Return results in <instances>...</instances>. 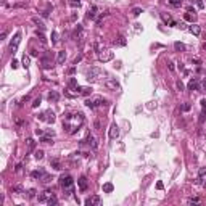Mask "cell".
<instances>
[{
    "label": "cell",
    "instance_id": "44dd1931",
    "mask_svg": "<svg viewBox=\"0 0 206 206\" xmlns=\"http://www.w3.org/2000/svg\"><path fill=\"white\" fill-rule=\"evenodd\" d=\"M114 190V185L111 184V182H106V184H103V193H111Z\"/></svg>",
    "mask_w": 206,
    "mask_h": 206
},
{
    "label": "cell",
    "instance_id": "94428289",
    "mask_svg": "<svg viewBox=\"0 0 206 206\" xmlns=\"http://www.w3.org/2000/svg\"><path fill=\"white\" fill-rule=\"evenodd\" d=\"M203 187H205V188H206V182H203Z\"/></svg>",
    "mask_w": 206,
    "mask_h": 206
},
{
    "label": "cell",
    "instance_id": "b9f144b4",
    "mask_svg": "<svg viewBox=\"0 0 206 206\" xmlns=\"http://www.w3.org/2000/svg\"><path fill=\"white\" fill-rule=\"evenodd\" d=\"M184 18L187 19V21H193V19H195V16H192L190 13H185V15H184Z\"/></svg>",
    "mask_w": 206,
    "mask_h": 206
},
{
    "label": "cell",
    "instance_id": "d6a6232c",
    "mask_svg": "<svg viewBox=\"0 0 206 206\" xmlns=\"http://www.w3.org/2000/svg\"><path fill=\"white\" fill-rule=\"evenodd\" d=\"M140 13H143V10L140 8V7H135V8H132V15H134V16H139Z\"/></svg>",
    "mask_w": 206,
    "mask_h": 206
},
{
    "label": "cell",
    "instance_id": "1f68e13d",
    "mask_svg": "<svg viewBox=\"0 0 206 206\" xmlns=\"http://www.w3.org/2000/svg\"><path fill=\"white\" fill-rule=\"evenodd\" d=\"M36 36L39 37V39H40V40H42L44 44L47 42V39H45V36H44V32H42V31H39V29H37V31H36Z\"/></svg>",
    "mask_w": 206,
    "mask_h": 206
},
{
    "label": "cell",
    "instance_id": "30bf717a",
    "mask_svg": "<svg viewBox=\"0 0 206 206\" xmlns=\"http://www.w3.org/2000/svg\"><path fill=\"white\" fill-rule=\"evenodd\" d=\"M188 90H200V79L198 77H193L192 81L188 82Z\"/></svg>",
    "mask_w": 206,
    "mask_h": 206
},
{
    "label": "cell",
    "instance_id": "74e56055",
    "mask_svg": "<svg viewBox=\"0 0 206 206\" xmlns=\"http://www.w3.org/2000/svg\"><path fill=\"white\" fill-rule=\"evenodd\" d=\"M200 198H188V205H198Z\"/></svg>",
    "mask_w": 206,
    "mask_h": 206
},
{
    "label": "cell",
    "instance_id": "cb8c5ba5",
    "mask_svg": "<svg viewBox=\"0 0 206 206\" xmlns=\"http://www.w3.org/2000/svg\"><path fill=\"white\" fill-rule=\"evenodd\" d=\"M95 11H97V8H95V7H92V8L87 11L85 18H87V19H95Z\"/></svg>",
    "mask_w": 206,
    "mask_h": 206
},
{
    "label": "cell",
    "instance_id": "d4e9b609",
    "mask_svg": "<svg viewBox=\"0 0 206 206\" xmlns=\"http://www.w3.org/2000/svg\"><path fill=\"white\" fill-rule=\"evenodd\" d=\"M26 145H27V150H29V151H32V150L36 148V142H34V139H27V140H26Z\"/></svg>",
    "mask_w": 206,
    "mask_h": 206
},
{
    "label": "cell",
    "instance_id": "4316f807",
    "mask_svg": "<svg viewBox=\"0 0 206 206\" xmlns=\"http://www.w3.org/2000/svg\"><path fill=\"white\" fill-rule=\"evenodd\" d=\"M11 192H13V193H23V192H24V188H23V185L16 184V185H13V187H11Z\"/></svg>",
    "mask_w": 206,
    "mask_h": 206
},
{
    "label": "cell",
    "instance_id": "f5cc1de1",
    "mask_svg": "<svg viewBox=\"0 0 206 206\" xmlns=\"http://www.w3.org/2000/svg\"><path fill=\"white\" fill-rule=\"evenodd\" d=\"M21 168H23V164L19 163V164H16V168H15V171H16V172H19V171H21Z\"/></svg>",
    "mask_w": 206,
    "mask_h": 206
},
{
    "label": "cell",
    "instance_id": "11a10c76",
    "mask_svg": "<svg viewBox=\"0 0 206 206\" xmlns=\"http://www.w3.org/2000/svg\"><path fill=\"white\" fill-rule=\"evenodd\" d=\"M93 126H95V129H100V121H95Z\"/></svg>",
    "mask_w": 206,
    "mask_h": 206
},
{
    "label": "cell",
    "instance_id": "3957f363",
    "mask_svg": "<svg viewBox=\"0 0 206 206\" xmlns=\"http://www.w3.org/2000/svg\"><path fill=\"white\" fill-rule=\"evenodd\" d=\"M19 42H21V32L18 31V32L15 34V37L11 39V42H10V52H11V53H15V52H16Z\"/></svg>",
    "mask_w": 206,
    "mask_h": 206
},
{
    "label": "cell",
    "instance_id": "8d00e7d4",
    "mask_svg": "<svg viewBox=\"0 0 206 206\" xmlns=\"http://www.w3.org/2000/svg\"><path fill=\"white\" fill-rule=\"evenodd\" d=\"M176 87H177V90H180V92L185 89V85H184V82H182V81H177V82H176Z\"/></svg>",
    "mask_w": 206,
    "mask_h": 206
},
{
    "label": "cell",
    "instance_id": "91938a15",
    "mask_svg": "<svg viewBox=\"0 0 206 206\" xmlns=\"http://www.w3.org/2000/svg\"><path fill=\"white\" fill-rule=\"evenodd\" d=\"M203 48H205V50H206V42H205V44H203Z\"/></svg>",
    "mask_w": 206,
    "mask_h": 206
},
{
    "label": "cell",
    "instance_id": "d6986e66",
    "mask_svg": "<svg viewBox=\"0 0 206 206\" xmlns=\"http://www.w3.org/2000/svg\"><path fill=\"white\" fill-rule=\"evenodd\" d=\"M50 166H52L55 171H60V169H61V163H60V160H56V158L50 160Z\"/></svg>",
    "mask_w": 206,
    "mask_h": 206
},
{
    "label": "cell",
    "instance_id": "9c48e42d",
    "mask_svg": "<svg viewBox=\"0 0 206 206\" xmlns=\"http://www.w3.org/2000/svg\"><path fill=\"white\" fill-rule=\"evenodd\" d=\"M85 142H87V145H89L92 150H97L98 148V142H97V139L93 137V135H87V139H85Z\"/></svg>",
    "mask_w": 206,
    "mask_h": 206
},
{
    "label": "cell",
    "instance_id": "f6af8a7d",
    "mask_svg": "<svg viewBox=\"0 0 206 206\" xmlns=\"http://www.w3.org/2000/svg\"><path fill=\"white\" fill-rule=\"evenodd\" d=\"M69 5L71 7H81V0L79 2H69Z\"/></svg>",
    "mask_w": 206,
    "mask_h": 206
},
{
    "label": "cell",
    "instance_id": "c3c4849f",
    "mask_svg": "<svg viewBox=\"0 0 206 206\" xmlns=\"http://www.w3.org/2000/svg\"><path fill=\"white\" fill-rule=\"evenodd\" d=\"M36 135L42 137V135H44V130H42V129H36Z\"/></svg>",
    "mask_w": 206,
    "mask_h": 206
},
{
    "label": "cell",
    "instance_id": "e575fe53",
    "mask_svg": "<svg viewBox=\"0 0 206 206\" xmlns=\"http://www.w3.org/2000/svg\"><path fill=\"white\" fill-rule=\"evenodd\" d=\"M56 42H58V32L52 31V44H56Z\"/></svg>",
    "mask_w": 206,
    "mask_h": 206
},
{
    "label": "cell",
    "instance_id": "4dcf8cb0",
    "mask_svg": "<svg viewBox=\"0 0 206 206\" xmlns=\"http://www.w3.org/2000/svg\"><path fill=\"white\" fill-rule=\"evenodd\" d=\"M182 2H184V0H169V5L177 8V7H180V5H182Z\"/></svg>",
    "mask_w": 206,
    "mask_h": 206
},
{
    "label": "cell",
    "instance_id": "6125c7cd",
    "mask_svg": "<svg viewBox=\"0 0 206 206\" xmlns=\"http://www.w3.org/2000/svg\"><path fill=\"white\" fill-rule=\"evenodd\" d=\"M71 2H79V0H71Z\"/></svg>",
    "mask_w": 206,
    "mask_h": 206
},
{
    "label": "cell",
    "instance_id": "f35d334b",
    "mask_svg": "<svg viewBox=\"0 0 206 206\" xmlns=\"http://www.w3.org/2000/svg\"><path fill=\"white\" fill-rule=\"evenodd\" d=\"M190 108H192V105H190V103H184V105H182V106H180V109H182V111H188V109H190Z\"/></svg>",
    "mask_w": 206,
    "mask_h": 206
},
{
    "label": "cell",
    "instance_id": "f907efd6",
    "mask_svg": "<svg viewBox=\"0 0 206 206\" xmlns=\"http://www.w3.org/2000/svg\"><path fill=\"white\" fill-rule=\"evenodd\" d=\"M64 95H66V97H69V98H74V97H76V95H74V93H69V92H68V90H66V92H64Z\"/></svg>",
    "mask_w": 206,
    "mask_h": 206
},
{
    "label": "cell",
    "instance_id": "7a4b0ae2",
    "mask_svg": "<svg viewBox=\"0 0 206 206\" xmlns=\"http://www.w3.org/2000/svg\"><path fill=\"white\" fill-rule=\"evenodd\" d=\"M58 184L61 185V188H66V187L74 185V180H72L71 176H68V174H61V176H60V180H58Z\"/></svg>",
    "mask_w": 206,
    "mask_h": 206
},
{
    "label": "cell",
    "instance_id": "7402d4cb",
    "mask_svg": "<svg viewBox=\"0 0 206 206\" xmlns=\"http://www.w3.org/2000/svg\"><path fill=\"white\" fill-rule=\"evenodd\" d=\"M72 193H74V187H66V188H63V197L64 198H68V197H71Z\"/></svg>",
    "mask_w": 206,
    "mask_h": 206
},
{
    "label": "cell",
    "instance_id": "681fc988",
    "mask_svg": "<svg viewBox=\"0 0 206 206\" xmlns=\"http://www.w3.org/2000/svg\"><path fill=\"white\" fill-rule=\"evenodd\" d=\"M74 72H76V66H72V68H69V69H68V74H74Z\"/></svg>",
    "mask_w": 206,
    "mask_h": 206
},
{
    "label": "cell",
    "instance_id": "5b68a950",
    "mask_svg": "<svg viewBox=\"0 0 206 206\" xmlns=\"http://www.w3.org/2000/svg\"><path fill=\"white\" fill-rule=\"evenodd\" d=\"M87 206H98L101 203V197L100 195H92V197L85 198V201H84Z\"/></svg>",
    "mask_w": 206,
    "mask_h": 206
},
{
    "label": "cell",
    "instance_id": "7bdbcfd3",
    "mask_svg": "<svg viewBox=\"0 0 206 206\" xmlns=\"http://www.w3.org/2000/svg\"><path fill=\"white\" fill-rule=\"evenodd\" d=\"M197 7H198L200 10L205 8V3H203V0H197Z\"/></svg>",
    "mask_w": 206,
    "mask_h": 206
},
{
    "label": "cell",
    "instance_id": "60d3db41",
    "mask_svg": "<svg viewBox=\"0 0 206 206\" xmlns=\"http://www.w3.org/2000/svg\"><path fill=\"white\" fill-rule=\"evenodd\" d=\"M40 101H42V100H40V97H37V98L32 101V108H37L39 105H40Z\"/></svg>",
    "mask_w": 206,
    "mask_h": 206
},
{
    "label": "cell",
    "instance_id": "ac0fdd59",
    "mask_svg": "<svg viewBox=\"0 0 206 206\" xmlns=\"http://www.w3.org/2000/svg\"><path fill=\"white\" fill-rule=\"evenodd\" d=\"M47 98L50 100V101H58V100H60V93H58V92H55V90H52V92H48Z\"/></svg>",
    "mask_w": 206,
    "mask_h": 206
},
{
    "label": "cell",
    "instance_id": "4fadbf2b",
    "mask_svg": "<svg viewBox=\"0 0 206 206\" xmlns=\"http://www.w3.org/2000/svg\"><path fill=\"white\" fill-rule=\"evenodd\" d=\"M77 185H79V190H81V192H85V190H87V185H89V184H87V179H85V177H81V179L77 180Z\"/></svg>",
    "mask_w": 206,
    "mask_h": 206
},
{
    "label": "cell",
    "instance_id": "6f0895ef",
    "mask_svg": "<svg viewBox=\"0 0 206 206\" xmlns=\"http://www.w3.org/2000/svg\"><path fill=\"white\" fill-rule=\"evenodd\" d=\"M156 187H158L160 190H161V188H163V182H158V184H156Z\"/></svg>",
    "mask_w": 206,
    "mask_h": 206
},
{
    "label": "cell",
    "instance_id": "bcb514c9",
    "mask_svg": "<svg viewBox=\"0 0 206 206\" xmlns=\"http://www.w3.org/2000/svg\"><path fill=\"white\" fill-rule=\"evenodd\" d=\"M11 68H13V69L18 68V61H16V60H11Z\"/></svg>",
    "mask_w": 206,
    "mask_h": 206
},
{
    "label": "cell",
    "instance_id": "ffe728a7",
    "mask_svg": "<svg viewBox=\"0 0 206 206\" xmlns=\"http://www.w3.org/2000/svg\"><path fill=\"white\" fill-rule=\"evenodd\" d=\"M64 60H66V52H64V50H60V52H58L56 63H58V64H63V63H64Z\"/></svg>",
    "mask_w": 206,
    "mask_h": 206
},
{
    "label": "cell",
    "instance_id": "7c38bea8",
    "mask_svg": "<svg viewBox=\"0 0 206 206\" xmlns=\"http://www.w3.org/2000/svg\"><path fill=\"white\" fill-rule=\"evenodd\" d=\"M188 31H190L193 36H200V34H201V27L198 26V24H190V26H188Z\"/></svg>",
    "mask_w": 206,
    "mask_h": 206
},
{
    "label": "cell",
    "instance_id": "2e32d148",
    "mask_svg": "<svg viewBox=\"0 0 206 206\" xmlns=\"http://www.w3.org/2000/svg\"><path fill=\"white\" fill-rule=\"evenodd\" d=\"M44 174H45L44 169H36V171H32V172H31V177H32V179H39V180H40Z\"/></svg>",
    "mask_w": 206,
    "mask_h": 206
},
{
    "label": "cell",
    "instance_id": "836d02e7",
    "mask_svg": "<svg viewBox=\"0 0 206 206\" xmlns=\"http://www.w3.org/2000/svg\"><path fill=\"white\" fill-rule=\"evenodd\" d=\"M29 64H31V60H29V56L24 55V56H23V66H24V68H29Z\"/></svg>",
    "mask_w": 206,
    "mask_h": 206
},
{
    "label": "cell",
    "instance_id": "9f6ffc18",
    "mask_svg": "<svg viewBox=\"0 0 206 206\" xmlns=\"http://www.w3.org/2000/svg\"><path fill=\"white\" fill-rule=\"evenodd\" d=\"M177 27H180V29H185V24H184V23H179V24H177Z\"/></svg>",
    "mask_w": 206,
    "mask_h": 206
},
{
    "label": "cell",
    "instance_id": "9a60e30c",
    "mask_svg": "<svg viewBox=\"0 0 206 206\" xmlns=\"http://www.w3.org/2000/svg\"><path fill=\"white\" fill-rule=\"evenodd\" d=\"M126 44H127V40H126L124 36H119L116 40H113V45H116V47H124Z\"/></svg>",
    "mask_w": 206,
    "mask_h": 206
},
{
    "label": "cell",
    "instance_id": "816d5d0a",
    "mask_svg": "<svg viewBox=\"0 0 206 206\" xmlns=\"http://www.w3.org/2000/svg\"><path fill=\"white\" fill-rule=\"evenodd\" d=\"M31 56H39V52L37 50H31Z\"/></svg>",
    "mask_w": 206,
    "mask_h": 206
},
{
    "label": "cell",
    "instance_id": "ee69618b",
    "mask_svg": "<svg viewBox=\"0 0 206 206\" xmlns=\"http://www.w3.org/2000/svg\"><path fill=\"white\" fill-rule=\"evenodd\" d=\"M81 60H82V53H79L77 56H76V58H74V64H77V63L81 61Z\"/></svg>",
    "mask_w": 206,
    "mask_h": 206
},
{
    "label": "cell",
    "instance_id": "603a6c76",
    "mask_svg": "<svg viewBox=\"0 0 206 206\" xmlns=\"http://www.w3.org/2000/svg\"><path fill=\"white\" fill-rule=\"evenodd\" d=\"M52 180H53V177H52L50 174H47V172H45L44 176H42V179H40V182H42V184H50Z\"/></svg>",
    "mask_w": 206,
    "mask_h": 206
},
{
    "label": "cell",
    "instance_id": "ba28073f",
    "mask_svg": "<svg viewBox=\"0 0 206 206\" xmlns=\"http://www.w3.org/2000/svg\"><path fill=\"white\" fill-rule=\"evenodd\" d=\"M118 137H119V127H118L116 122H113V124L109 126V139L114 140V139H118Z\"/></svg>",
    "mask_w": 206,
    "mask_h": 206
},
{
    "label": "cell",
    "instance_id": "7dc6e473",
    "mask_svg": "<svg viewBox=\"0 0 206 206\" xmlns=\"http://www.w3.org/2000/svg\"><path fill=\"white\" fill-rule=\"evenodd\" d=\"M29 100H31V97H29V95H26V97H23V100H21V103H19V105H23L24 101H29Z\"/></svg>",
    "mask_w": 206,
    "mask_h": 206
},
{
    "label": "cell",
    "instance_id": "f1b7e54d",
    "mask_svg": "<svg viewBox=\"0 0 206 206\" xmlns=\"http://www.w3.org/2000/svg\"><path fill=\"white\" fill-rule=\"evenodd\" d=\"M68 87L76 90V87H77V81H76V77H71V79L68 81Z\"/></svg>",
    "mask_w": 206,
    "mask_h": 206
},
{
    "label": "cell",
    "instance_id": "f546056e",
    "mask_svg": "<svg viewBox=\"0 0 206 206\" xmlns=\"http://www.w3.org/2000/svg\"><path fill=\"white\" fill-rule=\"evenodd\" d=\"M50 206H55V205H58V198L55 197V195H52V197L48 198V201H47Z\"/></svg>",
    "mask_w": 206,
    "mask_h": 206
},
{
    "label": "cell",
    "instance_id": "db71d44e",
    "mask_svg": "<svg viewBox=\"0 0 206 206\" xmlns=\"http://www.w3.org/2000/svg\"><path fill=\"white\" fill-rule=\"evenodd\" d=\"M168 66H169L171 71H174V69H176V68H174V63H168Z\"/></svg>",
    "mask_w": 206,
    "mask_h": 206
},
{
    "label": "cell",
    "instance_id": "6da1fadb",
    "mask_svg": "<svg viewBox=\"0 0 206 206\" xmlns=\"http://www.w3.org/2000/svg\"><path fill=\"white\" fill-rule=\"evenodd\" d=\"M113 58H114V53L111 50H101V52H98V61H101V63H108V61H111Z\"/></svg>",
    "mask_w": 206,
    "mask_h": 206
},
{
    "label": "cell",
    "instance_id": "d590c367",
    "mask_svg": "<svg viewBox=\"0 0 206 206\" xmlns=\"http://www.w3.org/2000/svg\"><path fill=\"white\" fill-rule=\"evenodd\" d=\"M34 158H36V160H42V158H44V151H42V150H37L36 155H34Z\"/></svg>",
    "mask_w": 206,
    "mask_h": 206
},
{
    "label": "cell",
    "instance_id": "8fae6325",
    "mask_svg": "<svg viewBox=\"0 0 206 206\" xmlns=\"http://www.w3.org/2000/svg\"><path fill=\"white\" fill-rule=\"evenodd\" d=\"M161 18H163V21H164L166 24H169V26H176V27H177V23H176L174 19L171 18L169 15H166V13H161Z\"/></svg>",
    "mask_w": 206,
    "mask_h": 206
},
{
    "label": "cell",
    "instance_id": "277c9868",
    "mask_svg": "<svg viewBox=\"0 0 206 206\" xmlns=\"http://www.w3.org/2000/svg\"><path fill=\"white\" fill-rule=\"evenodd\" d=\"M101 74V69L100 68H90V71H87V81L89 82H93V81H97V76H100Z\"/></svg>",
    "mask_w": 206,
    "mask_h": 206
},
{
    "label": "cell",
    "instance_id": "484cf974",
    "mask_svg": "<svg viewBox=\"0 0 206 206\" xmlns=\"http://www.w3.org/2000/svg\"><path fill=\"white\" fill-rule=\"evenodd\" d=\"M174 48H176L177 52H185L187 47H185V44H182V42H176V44H174Z\"/></svg>",
    "mask_w": 206,
    "mask_h": 206
},
{
    "label": "cell",
    "instance_id": "8992f818",
    "mask_svg": "<svg viewBox=\"0 0 206 206\" xmlns=\"http://www.w3.org/2000/svg\"><path fill=\"white\" fill-rule=\"evenodd\" d=\"M105 87H106V89H109V90H119V87H121V85H119V82H118L116 79H111V77H109V79H106V81H105Z\"/></svg>",
    "mask_w": 206,
    "mask_h": 206
},
{
    "label": "cell",
    "instance_id": "83f0119b",
    "mask_svg": "<svg viewBox=\"0 0 206 206\" xmlns=\"http://www.w3.org/2000/svg\"><path fill=\"white\" fill-rule=\"evenodd\" d=\"M52 139H53V137H52V135H42V139H40V142H42V143H53V140H52Z\"/></svg>",
    "mask_w": 206,
    "mask_h": 206
},
{
    "label": "cell",
    "instance_id": "680465c9",
    "mask_svg": "<svg viewBox=\"0 0 206 206\" xmlns=\"http://www.w3.org/2000/svg\"><path fill=\"white\" fill-rule=\"evenodd\" d=\"M203 89L206 90V79H205V81H203Z\"/></svg>",
    "mask_w": 206,
    "mask_h": 206
},
{
    "label": "cell",
    "instance_id": "52a82bcc",
    "mask_svg": "<svg viewBox=\"0 0 206 206\" xmlns=\"http://www.w3.org/2000/svg\"><path fill=\"white\" fill-rule=\"evenodd\" d=\"M52 195H53V192H52L50 188H47L44 193H40V195L37 197V200H39V203H47V201H48V198L52 197Z\"/></svg>",
    "mask_w": 206,
    "mask_h": 206
},
{
    "label": "cell",
    "instance_id": "ab89813d",
    "mask_svg": "<svg viewBox=\"0 0 206 206\" xmlns=\"http://www.w3.org/2000/svg\"><path fill=\"white\" fill-rule=\"evenodd\" d=\"M27 197H29V198H34V197H36V188H29Z\"/></svg>",
    "mask_w": 206,
    "mask_h": 206
},
{
    "label": "cell",
    "instance_id": "e0dca14e",
    "mask_svg": "<svg viewBox=\"0 0 206 206\" xmlns=\"http://www.w3.org/2000/svg\"><path fill=\"white\" fill-rule=\"evenodd\" d=\"M32 23H34V24H36V26L39 27L40 31H44V29H45V23H44V21H42L40 18H37V16H34V18H32Z\"/></svg>",
    "mask_w": 206,
    "mask_h": 206
},
{
    "label": "cell",
    "instance_id": "5bb4252c",
    "mask_svg": "<svg viewBox=\"0 0 206 206\" xmlns=\"http://www.w3.org/2000/svg\"><path fill=\"white\" fill-rule=\"evenodd\" d=\"M45 122L53 124L55 122V113L53 111H45Z\"/></svg>",
    "mask_w": 206,
    "mask_h": 206
}]
</instances>
